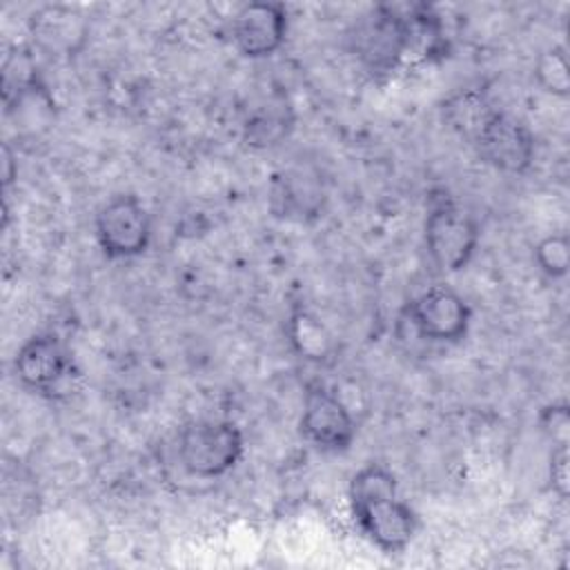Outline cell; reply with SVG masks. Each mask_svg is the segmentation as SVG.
<instances>
[{"label": "cell", "instance_id": "obj_1", "mask_svg": "<svg viewBox=\"0 0 570 570\" xmlns=\"http://www.w3.org/2000/svg\"><path fill=\"white\" fill-rule=\"evenodd\" d=\"M350 512L361 532L383 552H403L416 530L419 514L399 497V483L383 463H367L350 481Z\"/></svg>", "mask_w": 570, "mask_h": 570}, {"label": "cell", "instance_id": "obj_2", "mask_svg": "<svg viewBox=\"0 0 570 570\" xmlns=\"http://www.w3.org/2000/svg\"><path fill=\"white\" fill-rule=\"evenodd\" d=\"M350 47L370 73L394 71L414 47L410 13L394 4L367 9L350 29Z\"/></svg>", "mask_w": 570, "mask_h": 570}, {"label": "cell", "instance_id": "obj_3", "mask_svg": "<svg viewBox=\"0 0 570 570\" xmlns=\"http://www.w3.org/2000/svg\"><path fill=\"white\" fill-rule=\"evenodd\" d=\"M423 238L430 261L441 272H459L472 261L481 229L476 218L445 189H434L428 198Z\"/></svg>", "mask_w": 570, "mask_h": 570}, {"label": "cell", "instance_id": "obj_4", "mask_svg": "<svg viewBox=\"0 0 570 570\" xmlns=\"http://www.w3.org/2000/svg\"><path fill=\"white\" fill-rule=\"evenodd\" d=\"M245 436L238 423L227 419L189 421L178 432L180 465L200 479H216L238 465Z\"/></svg>", "mask_w": 570, "mask_h": 570}, {"label": "cell", "instance_id": "obj_5", "mask_svg": "<svg viewBox=\"0 0 570 570\" xmlns=\"http://www.w3.org/2000/svg\"><path fill=\"white\" fill-rule=\"evenodd\" d=\"M96 240L111 261L136 258L151 240V218L136 194H116L96 212Z\"/></svg>", "mask_w": 570, "mask_h": 570}, {"label": "cell", "instance_id": "obj_6", "mask_svg": "<svg viewBox=\"0 0 570 570\" xmlns=\"http://www.w3.org/2000/svg\"><path fill=\"white\" fill-rule=\"evenodd\" d=\"M470 142L485 165L514 176L530 169L537 151L530 127L521 118L499 109H492Z\"/></svg>", "mask_w": 570, "mask_h": 570}, {"label": "cell", "instance_id": "obj_7", "mask_svg": "<svg viewBox=\"0 0 570 570\" xmlns=\"http://www.w3.org/2000/svg\"><path fill=\"white\" fill-rule=\"evenodd\" d=\"M405 316L421 338L432 343H459L465 338L472 309L448 285H432L405 305Z\"/></svg>", "mask_w": 570, "mask_h": 570}, {"label": "cell", "instance_id": "obj_8", "mask_svg": "<svg viewBox=\"0 0 570 570\" xmlns=\"http://www.w3.org/2000/svg\"><path fill=\"white\" fill-rule=\"evenodd\" d=\"M298 430L323 452H345L356 436V421L338 394L316 383L307 387Z\"/></svg>", "mask_w": 570, "mask_h": 570}, {"label": "cell", "instance_id": "obj_9", "mask_svg": "<svg viewBox=\"0 0 570 570\" xmlns=\"http://www.w3.org/2000/svg\"><path fill=\"white\" fill-rule=\"evenodd\" d=\"M71 354L53 332L29 336L13 358V372L18 381L36 394L56 392L60 383L71 374Z\"/></svg>", "mask_w": 570, "mask_h": 570}, {"label": "cell", "instance_id": "obj_10", "mask_svg": "<svg viewBox=\"0 0 570 570\" xmlns=\"http://www.w3.org/2000/svg\"><path fill=\"white\" fill-rule=\"evenodd\" d=\"M285 38L287 9L281 2H247L232 18V40L245 58L274 56Z\"/></svg>", "mask_w": 570, "mask_h": 570}, {"label": "cell", "instance_id": "obj_11", "mask_svg": "<svg viewBox=\"0 0 570 570\" xmlns=\"http://www.w3.org/2000/svg\"><path fill=\"white\" fill-rule=\"evenodd\" d=\"M287 338L292 350L312 363H327L334 354V336L323 321L305 307L292 309L287 318Z\"/></svg>", "mask_w": 570, "mask_h": 570}, {"label": "cell", "instance_id": "obj_12", "mask_svg": "<svg viewBox=\"0 0 570 570\" xmlns=\"http://www.w3.org/2000/svg\"><path fill=\"white\" fill-rule=\"evenodd\" d=\"M492 109L494 107L488 102L485 94L479 89L459 91L443 107L445 120L452 125V129H456L468 140L474 138V134L481 129V125L492 114Z\"/></svg>", "mask_w": 570, "mask_h": 570}, {"label": "cell", "instance_id": "obj_13", "mask_svg": "<svg viewBox=\"0 0 570 570\" xmlns=\"http://www.w3.org/2000/svg\"><path fill=\"white\" fill-rule=\"evenodd\" d=\"M292 129V116L287 109H261L256 111L247 125H245V134L243 140L249 147L256 149H265V147H274L278 145Z\"/></svg>", "mask_w": 570, "mask_h": 570}, {"label": "cell", "instance_id": "obj_14", "mask_svg": "<svg viewBox=\"0 0 570 570\" xmlns=\"http://www.w3.org/2000/svg\"><path fill=\"white\" fill-rule=\"evenodd\" d=\"M534 80L537 85L552 96L568 98L570 96V73L563 47H550L537 56L534 62Z\"/></svg>", "mask_w": 570, "mask_h": 570}, {"label": "cell", "instance_id": "obj_15", "mask_svg": "<svg viewBox=\"0 0 570 570\" xmlns=\"http://www.w3.org/2000/svg\"><path fill=\"white\" fill-rule=\"evenodd\" d=\"M534 261L548 278H563L570 269V238L566 232L548 234L534 245Z\"/></svg>", "mask_w": 570, "mask_h": 570}, {"label": "cell", "instance_id": "obj_16", "mask_svg": "<svg viewBox=\"0 0 570 570\" xmlns=\"http://www.w3.org/2000/svg\"><path fill=\"white\" fill-rule=\"evenodd\" d=\"M541 425L552 439V445H568L570 434V412L566 403H552L541 412Z\"/></svg>", "mask_w": 570, "mask_h": 570}, {"label": "cell", "instance_id": "obj_17", "mask_svg": "<svg viewBox=\"0 0 570 570\" xmlns=\"http://www.w3.org/2000/svg\"><path fill=\"white\" fill-rule=\"evenodd\" d=\"M548 476L552 492L566 501L570 492V474H568V445H552L550 463H548Z\"/></svg>", "mask_w": 570, "mask_h": 570}, {"label": "cell", "instance_id": "obj_18", "mask_svg": "<svg viewBox=\"0 0 570 570\" xmlns=\"http://www.w3.org/2000/svg\"><path fill=\"white\" fill-rule=\"evenodd\" d=\"M2 154H4V185H9L11 183V178H13V160H11V154H9V147L4 145V149H2Z\"/></svg>", "mask_w": 570, "mask_h": 570}]
</instances>
